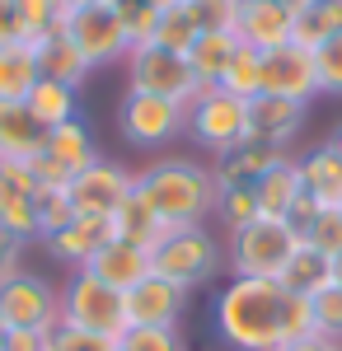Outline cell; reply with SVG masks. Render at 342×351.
I'll list each match as a JSON object with an SVG mask.
<instances>
[{
  "mask_svg": "<svg viewBox=\"0 0 342 351\" xmlns=\"http://www.w3.org/2000/svg\"><path fill=\"white\" fill-rule=\"evenodd\" d=\"M282 281L263 276H230L216 295V332L235 351H282Z\"/></svg>",
  "mask_w": 342,
  "mask_h": 351,
  "instance_id": "1",
  "label": "cell"
},
{
  "mask_svg": "<svg viewBox=\"0 0 342 351\" xmlns=\"http://www.w3.org/2000/svg\"><path fill=\"white\" fill-rule=\"evenodd\" d=\"M136 188L146 192V202L169 230L207 225V216H216V178L197 160H155L136 173Z\"/></svg>",
  "mask_w": 342,
  "mask_h": 351,
  "instance_id": "2",
  "label": "cell"
},
{
  "mask_svg": "<svg viewBox=\"0 0 342 351\" xmlns=\"http://www.w3.org/2000/svg\"><path fill=\"white\" fill-rule=\"evenodd\" d=\"M220 267H225V248H220V239L211 234L207 225L169 230L150 248V271L164 276V281H174V286H183V291H197V286L216 281Z\"/></svg>",
  "mask_w": 342,
  "mask_h": 351,
  "instance_id": "3",
  "label": "cell"
},
{
  "mask_svg": "<svg viewBox=\"0 0 342 351\" xmlns=\"http://www.w3.org/2000/svg\"><path fill=\"white\" fill-rule=\"evenodd\" d=\"M300 230L290 220H277V216H258L253 225H244L230 234L225 243V263L235 276H263V281H277L282 267L295 258L300 248Z\"/></svg>",
  "mask_w": 342,
  "mask_h": 351,
  "instance_id": "4",
  "label": "cell"
},
{
  "mask_svg": "<svg viewBox=\"0 0 342 351\" xmlns=\"http://www.w3.org/2000/svg\"><path fill=\"white\" fill-rule=\"evenodd\" d=\"M187 136L202 150H211L216 160L230 155V150H239L249 141V104L235 99V94H225L220 84L197 89V99L187 104Z\"/></svg>",
  "mask_w": 342,
  "mask_h": 351,
  "instance_id": "5",
  "label": "cell"
},
{
  "mask_svg": "<svg viewBox=\"0 0 342 351\" xmlns=\"http://www.w3.org/2000/svg\"><path fill=\"white\" fill-rule=\"evenodd\" d=\"M61 33L80 47L89 71L127 61V52H132V38H127V24H122V0H99V5L76 10V14H61Z\"/></svg>",
  "mask_w": 342,
  "mask_h": 351,
  "instance_id": "6",
  "label": "cell"
},
{
  "mask_svg": "<svg viewBox=\"0 0 342 351\" xmlns=\"http://www.w3.org/2000/svg\"><path fill=\"white\" fill-rule=\"evenodd\" d=\"M61 324L99 332V337H122L127 332V309H122V295L113 286H104L99 276H89L80 267L61 286Z\"/></svg>",
  "mask_w": 342,
  "mask_h": 351,
  "instance_id": "7",
  "label": "cell"
},
{
  "mask_svg": "<svg viewBox=\"0 0 342 351\" xmlns=\"http://www.w3.org/2000/svg\"><path fill=\"white\" fill-rule=\"evenodd\" d=\"M127 89L155 94V99H169V104L187 108V104L197 99L202 84H197V75H192L187 56L164 52V47H155V43H146V47H132V52H127Z\"/></svg>",
  "mask_w": 342,
  "mask_h": 351,
  "instance_id": "8",
  "label": "cell"
},
{
  "mask_svg": "<svg viewBox=\"0 0 342 351\" xmlns=\"http://www.w3.org/2000/svg\"><path fill=\"white\" fill-rule=\"evenodd\" d=\"M117 132H122V141L136 145V150H159V145H169L174 136L187 132V108L169 104V99H155V94L127 89L122 104H117Z\"/></svg>",
  "mask_w": 342,
  "mask_h": 351,
  "instance_id": "9",
  "label": "cell"
},
{
  "mask_svg": "<svg viewBox=\"0 0 342 351\" xmlns=\"http://www.w3.org/2000/svg\"><path fill=\"white\" fill-rule=\"evenodd\" d=\"M0 314H5V328H38V332H52L61 324V291L52 281L33 276V271H19L0 286Z\"/></svg>",
  "mask_w": 342,
  "mask_h": 351,
  "instance_id": "10",
  "label": "cell"
},
{
  "mask_svg": "<svg viewBox=\"0 0 342 351\" xmlns=\"http://www.w3.org/2000/svg\"><path fill=\"white\" fill-rule=\"evenodd\" d=\"M132 188H136L132 169H122V164H113V160H94L84 173L71 178V188H66V192H71L76 216H113Z\"/></svg>",
  "mask_w": 342,
  "mask_h": 351,
  "instance_id": "11",
  "label": "cell"
},
{
  "mask_svg": "<svg viewBox=\"0 0 342 351\" xmlns=\"http://www.w3.org/2000/svg\"><path fill=\"white\" fill-rule=\"evenodd\" d=\"M33 192H38V178H33L28 160H0V230L24 243L38 239Z\"/></svg>",
  "mask_w": 342,
  "mask_h": 351,
  "instance_id": "12",
  "label": "cell"
},
{
  "mask_svg": "<svg viewBox=\"0 0 342 351\" xmlns=\"http://www.w3.org/2000/svg\"><path fill=\"white\" fill-rule=\"evenodd\" d=\"M122 309H127V328H179L187 309V291L150 271L141 286L122 295Z\"/></svg>",
  "mask_w": 342,
  "mask_h": 351,
  "instance_id": "13",
  "label": "cell"
},
{
  "mask_svg": "<svg viewBox=\"0 0 342 351\" xmlns=\"http://www.w3.org/2000/svg\"><path fill=\"white\" fill-rule=\"evenodd\" d=\"M263 94L277 99H295V104H310L319 94V75H315V52L305 47H277L263 52Z\"/></svg>",
  "mask_w": 342,
  "mask_h": 351,
  "instance_id": "14",
  "label": "cell"
},
{
  "mask_svg": "<svg viewBox=\"0 0 342 351\" xmlns=\"http://www.w3.org/2000/svg\"><path fill=\"white\" fill-rule=\"evenodd\" d=\"M290 19L286 5L277 0H239V19H235V38L253 52H277V47H290Z\"/></svg>",
  "mask_w": 342,
  "mask_h": 351,
  "instance_id": "15",
  "label": "cell"
},
{
  "mask_svg": "<svg viewBox=\"0 0 342 351\" xmlns=\"http://www.w3.org/2000/svg\"><path fill=\"white\" fill-rule=\"evenodd\" d=\"M300 127H305V104H295V99L258 94L249 104V141H263L272 150H290Z\"/></svg>",
  "mask_w": 342,
  "mask_h": 351,
  "instance_id": "16",
  "label": "cell"
},
{
  "mask_svg": "<svg viewBox=\"0 0 342 351\" xmlns=\"http://www.w3.org/2000/svg\"><path fill=\"white\" fill-rule=\"evenodd\" d=\"M84 271L99 276L104 286H113L117 295H127L132 286H141V281L150 276V248H136V243L113 239V243H104V248L84 263Z\"/></svg>",
  "mask_w": 342,
  "mask_h": 351,
  "instance_id": "17",
  "label": "cell"
},
{
  "mask_svg": "<svg viewBox=\"0 0 342 351\" xmlns=\"http://www.w3.org/2000/svg\"><path fill=\"white\" fill-rule=\"evenodd\" d=\"M47 243V253H52L56 263H66V267H84L104 243H113V216H76L66 230H56Z\"/></svg>",
  "mask_w": 342,
  "mask_h": 351,
  "instance_id": "18",
  "label": "cell"
},
{
  "mask_svg": "<svg viewBox=\"0 0 342 351\" xmlns=\"http://www.w3.org/2000/svg\"><path fill=\"white\" fill-rule=\"evenodd\" d=\"M164 234H169V225L155 216V206L146 202V192L132 188L127 197H122V206L113 211V239L136 243V248H155Z\"/></svg>",
  "mask_w": 342,
  "mask_h": 351,
  "instance_id": "19",
  "label": "cell"
},
{
  "mask_svg": "<svg viewBox=\"0 0 342 351\" xmlns=\"http://www.w3.org/2000/svg\"><path fill=\"white\" fill-rule=\"evenodd\" d=\"M43 150H47V155H52L71 178L84 173L94 160H104V155H99V145H94V132H89L80 117L61 122V127H52V132H43Z\"/></svg>",
  "mask_w": 342,
  "mask_h": 351,
  "instance_id": "20",
  "label": "cell"
},
{
  "mask_svg": "<svg viewBox=\"0 0 342 351\" xmlns=\"http://www.w3.org/2000/svg\"><path fill=\"white\" fill-rule=\"evenodd\" d=\"M33 47H38V71H43V80L71 84V89H80V84H84V75H89V61L80 56V47L66 38V33H61V28L43 33Z\"/></svg>",
  "mask_w": 342,
  "mask_h": 351,
  "instance_id": "21",
  "label": "cell"
},
{
  "mask_svg": "<svg viewBox=\"0 0 342 351\" xmlns=\"http://www.w3.org/2000/svg\"><path fill=\"white\" fill-rule=\"evenodd\" d=\"M295 164H300V188L315 206H342V164L328 150V141L315 145L310 155H300Z\"/></svg>",
  "mask_w": 342,
  "mask_h": 351,
  "instance_id": "22",
  "label": "cell"
},
{
  "mask_svg": "<svg viewBox=\"0 0 342 351\" xmlns=\"http://www.w3.org/2000/svg\"><path fill=\"white\" fill-rule=\"evenodd\" d=\"M253 197H258V211H263V216L290 220L295 202L305 197V188H300V164H295V160H282L277 169H267L263 178L253 183Z\"/></svg>",
  "mask_w": 342,
  "mask_h": 351,
  "instance_id": "23",
  "label": "cell"
},
{
  "mask_svg": "<svg viewBox=\"0 0 342 351\" xmlns=\"http://www.w3.org/2000/svg\"><path fill=\"white\" fill-rule=\"evenodd\" d=\"M290 43L295 47H305V52H315L319 43H328L333 33H342V0H300L295 10H290Z\"/></svg>",
  "mask_w": 342,
  "mask_h": 351,
  "instance_id": "24",
  "label": "cell"
},
{
  "mask_svg": "<svg viewBox=\"0 0 342 351\" xmlns=\"http://www.w3.org/2000/svg\"><path fill=\"white\" fill-rule=\"evenodd\" d=\"M38 80H43V71H38V47L33 43L0 47V104H24Z\"/></svg>",
  "mask_w": 342,
  "mask_h": 351,
  "instance_id": "25",
  "label": "cell"
},
{
  "mask_svg": "<svg viewBox=\"0 0 342 351\" xmlns=\"http://www.w3.org/2000/svg\"><path fill=\"white\" fill-rule=\"evenodd\" d=\"M43 150V127L24 104H0V160H33Z\"/></svg>",
  "mask_w": 342,
  "mask_h": 351,
  "instance_id": "26",
  "label": "cell"
},
{
  "mask_svg": "<svg viewBox=\"0 0 342 351\" xmlns=\"http://www.w3.org/2000/svg\"><path fill=\"white\" fill-rule=\"evenodd\" d=\"M277 281H282V291H290V295H310V300H315L319 291H328V286H333V267H328V258H323L319 248L300 243V248H295V258L282 267Z\"/></svg>",
  "mask_w": 342,
  "mask_h": 351,
  "instance_id": "27",
  "label": "cell"
},
{
  "mask_svg": "<svg viewBox=\"0 0 342 351\" xmlns=\"http://www.w3.org/2000/svg\"><path fill=\"white\" fill-rule=\"evenodd\" d=\"M235 52H239L235 33H202V38L187 47V66H192L197 84H202V89L220 84V75H225V66H230V56H235Z\"/></svg>",
  "mask_w": 342,
  "mask_h": 351,
  "instance_id": "28",
  "label": "cell"
},
{
  "mask_svg": "<svg viewBox=\"0 0 342 351\" xmlns=\"http://www.w3.org/2000/svg\"><path fill=\"white\" fill-rule=\"evenodd\" d=\"M24 108L43 132H52V127H61V122L76 117V89H71V84H56V80H38L33 94L24 99Z\"/></svg>",
  "mask_w": 342,
  "mask_h": 351,
  "instance_id": "29",
  "label": "cell"
},
{
  "mask_svg": "<svg viewBox=\"0 0 342 351\" xmlns=\"http://www.w3.org/2000/svg\"><path fill=\"white\" fill-rule=\"evenodd\" d=\"M197 38H202V28H197V14H192V5H187V0H174V5H164V10H159L155 47L187 56V47H192Z\"/></svg>",
  "mask_w": 342,
  "mask_h": 351,
  "instance_id": "30",
  "label": "cell"
},
{
  "mask_svg": "<svg viewBox=\"0 0 342 351\" xmlns=\"http://www.w3.org/2000/svg\"><path fill=\"white\" fill-rule=\"evenodd\" d=\"M220 89L235 94V99H244V104H253V99L263 94V52H253V47L239 43V52L230 56V66H225V75H220Z\"/></svg>",
  "mask_w": 342,
  "mask_h": 351,
  "instance_id": "31",
  "label": "cell"
},
{
  "mask_svg": "<svg viewBox=\"0 0 342 351\" xmlns=\"http://www.w3.org/2000/svg\"><path fill=\"white\" fill-rule=\"evenodd\" d=\"M33 211H38V239H52L56 230H66L76 220V206H71L66 188H38L33 192Z\"/></svg>",
  "mask_w": 342,
  "mask_h": 351,
  "instance_id": "32",
  "label": "cell"
},
{
  "mask_svg": "<svg viewBox=\"0 0 342 351\" xmlns=\"http://www.w3.org/2000/svg\"><path fill=\"white\" fill-rule=\"evenodd\" d=\"M216 216H220V225H225V234H235V230H244V225H253V220L263 216V211H258V197H253V183L216 192Z\"/></svg>",
  "mask_w": 342,
  "mask_h": 351,
  "instance_id": "33",
  "label": "cell"
},
{
  "mask_svg": "<svg viewBox=\"0 0 342 351\" xmlns=\"http://www.w3.org/2000/svg\"><path fill=\"white\" fill-rule=\"evenodd\" d=\"M300 239L310 243V248H319L323 258L342 253V211H338V206H323V211L300 230Z\"/></svg>",
  "mask_w": 342,
  "mask_h": 351,
  "instance_id": "34",
  "label": "cell"
},
{
  "mask_svg": "<svg viewBox=\"0 0 342 351\" xmlns=\"http://www.w3.org/2000/svg\"><path fill=\"white\" fill-rule=\"evenodd\" d=\"M19 24H24V43H38L43 33L61 28V5L56 0H14Z\"/></svg>",
  "mask_w": 342,
  "mask_h": 351,
  "instance_id": "35",
  "label": "cell"
},
{
  "mask_svg": "<svg viewBox=\"0 0 342 351\" xmlns=\"http://www.w3.org/2000/svg\"><path fill=\"white\" fill-rule=\"evenodd\" d=\"M315 332V304L310 295H290L286 291V304H282V351L290 342H300V337H310Z\"/></svg>",
  "mask_w": 342,
  "mask_h": 351,
  "instance_id": "36",
  "label": "cell"
},
{
  "mask_svg": "<svg viewBox=\"0 0 342 351\" xmlns=\"http://www.w3.org/2000/svg\"><path fill=\"white\" fill-rule=\"evenodd\" d=\"M117 351H187L179 328H127L117 337Z\"/></svg>",
  "mask_w": 342,
  "mask_h": 351,
  "instance_id": "37",
  "label": "cell"
},
{
  "mask_svg": "<svg viewBox=\"0 0 342 351\" xmlns=\"http://www.w3.org/2000/svg\"><path fill=\"white\" fill-rule=\"evenodd\" d=\"M122 24H127V38H132V47H146V43H155L159 5H155V0H122Z\"/></svg>",
  "mask_w": 342,
  "mask_h": 351,
  "instance_id": "38",
  "label": "cell"
},
{
  "mask_svg": "<svg viewBox=\"0 0 342 351\" xmlns=\"http://www.w3.org/2000/svg\"><path fill=\"white\" fill-rule=\"evenodd\" d=\"M315 75L319 94H342V33H333L328 43L315 47Z\"/></svg>",
  "mask_w": 342,
  "mask_h": 351,
  "instance_id": "39",
  "label": "cell"
},
{
  "mask_svg": "<svg viewBox=\"0 0 342 351\" xmlns=\"http://www.w3.org/2000/svg\"><path fill=\"white\" fill-rule=\"evenodd\" d=\"M47 351H117V337H99V332H84V328L56 324L47 332Z\"/></svg>",
  "mask_w": 342,
  "mask_h": 351,
  "instance_id": "40",
  "label": "cell"
},
{
  "mask_svg": "<svg viewBox=\"0 0 342 351\" xmlns=\"http://www.w3.org/2000/svg\"><path fill=\"white\" fill-rule=\"evenodd\" d=\"M310 304H315V332L333 337V342L342 347V286H328V291H319Z\"/></svg>",
  "mask_w": 342,
  "mask_h": 351,
  "instance_id": "41",
  "label": "cell"
},
{
  "mask_svg": "<svg viewBox=\"0 0 342 351\" xmlns=\"http://www.w3.org/2000/svg\"><path fill=\"white\" fill-rule=\"evenodd\" d=\"M192 14L202 33H235L239 0H192Z\"/></svg>",
  "mask_w": 342,
  "mask_h": 351,
  "instance_id": "42",
  "label": "cell"
},
{
  "mask_svg": "<svg viewBox=\"0 0 342 351\" xmlns=\"http://www.w3.org/2000/svg\"><path fill=\"white\" fill-rule=\"evenodd\" d=\"M28 169H33L38 188H71V173H66V169H61V164H56L47 150H38V155L28 160Z\"/></svg>",
  "mask_w": 342,
  "mask_h": 351,
  "instance_id": "43",
  "label": "cell"
},
{
  "mask_svg": "<svg viewBox=\"0 0 342 351\" xmlns=\"http://www.w3.org/2000/svg\"><path fill=\"white\" fill-rule=\"evenodd\" d=\"M24 248H28L24 239H14V234H5V230H0V286H5L10 276H19V271H24Z\"/></svg>",
  "mask_w": 342,
  "mask_h": 351,
  "instance_id": "44",
  "label": "cell"
},
{
  "mask_svg": "<svg viewBox=\"0 0 342 351\" xmlns=\"http://www.w3.org/2000/svg\"><path fill=\"white\" fill-rule=\"evenodd\" d=\"M5 351H47V332H38V328H10L5 332Z\"/></svg>",
  "mask_w": 342,
  "mask_h": 351,
  "instance_id": "45",
  "label": "cell"
},
{
  "mask_svg": "<svg viewBox=\"0 0 342 351\" xmlns=\"http://www.w3.org/2000/svg\"><path fill=\"white\" fill-rule=\"evenodd\" d=\"M10 43H24V24H19L14 0H0V47H10Z\"/></svg>",
  "mask_w": 342,
  "mask_h": 351,
  "instance_id": "46",
  "label": "cell"
},
{
  "mask_svg": "<svg viewBox=\"0 0 342 351\" xmlns=\"http://www.w3.org/2000/svg\"><path fill=\"white\" fill-rule=\"evenodd\" d=\"M286 351H342L333 337H323V332H310V337H300V342H290Z\"/></svg>",
  "mask_w": 342,
  "mask_h": 351,
  "instance_id": "47",
  "label": "cell"
},
{
  "mask_svg": "<svg viewBox=\"0 0 342 351\" xmlns=\"http://www.w3.org/2000/svg\"><path fill=\"white\" fill-rule=\"evenodd\" d=\"M56 5H61V14H76L84 5H99V0H56Z\"/></svg>",
  "mask_w": 342,
  "mask_h": 351,
  "instance_id": "48",
  "label": "cell"
},
{
  "mask_svg": "<svg viewBox=\"0 0 342 351\" xmlns=\"http://www.w3.org/2000/svg\"><path fill=\"white\" fill-rule=\"evenodd\" d=\"M328 267H333V286H342V253H333V258H328Z\"/></svg>",
  "mask_w": 342,
  "mask_h": 351,
  "instance_id": "49",
  "label": "cell"
},
{
  "mask_svg": "<svg viewBox=\"0 0 342 351\" xmlns=\"http://www.w3.org/2000/svg\"><path fill=\"white\" fill-rule=\"evenodd\" d=\"M328 150H333V155H338V164H342V127L328 136Z\"/></svg>",
  "mask_w": 342,
  "mask_h": 351,
  "instance_id": "50",
  "label": "cell"
},
{
  "mask_svg": "<svg viewBox=\"0 0 342 351\" xmlns=\"http://www.w3.org/2000/svg\"><path fill=\"white\" fill-rule=\"evenodd\" d=\"M277 5H286V10H295V5H300V0H277Z\"/></svg>",
  "mask_w": 342,
  "mask_h": 351,
  "instance_id": "51",
  "label": "cell"
},
{
  "mask_svg": "<svg viewBox=\"0 0 342 351\" xmlns=\"http://www.w3.org/2000/svg\"><path fill=\"white\" fill-rule=\"evenodd\" d=\"M0 332H10V328H5V314H0Z\"/></svg>",
  "mask_w": 342,
  "mask_h": 351,
  "instance_id": "52",
  "label": "cell"
},
{
  "mask_svg": "<svg viewBox=\"0 0 342 351\" xmlns=\"http://www.w3.org/2000/svg\"><path fill=\"white\" fill-rule=\"evenodd\" d=\"M0 351H5V332H0Z\"/></svg>",
  "mask_w": 342,
  "mask_h": 351,
  "instance_id": "53",
  "label": "cell"
},
{
  "mask_svg": "<svg viewBox=\"0 0 342 351\" xmlns=\"http://www.w3.org/2000/svg\"><path fill=\"white\" fill-rule=\"evenodd\" d=\"M187 5H192V0H187Z\"/></svg>",
  "mask_w": 342,
  "mask_h": 351,
  "instance_id": "54",
  "label": "cell"
},
{
  "mask_svg": "<svg viewBox=\"0 0 342 351\" xmlns=\"http://www.w3.org/2000/svg\"><path fill=\"white\" fill-rule=\"evenodd\" d=\"M338 211H342V206H338Z\"/></svg>",
  "mask_w": 342,
  "mask_h": 351,
  "instance_id": "55",
  "label": "cell"
}]
</instances>
